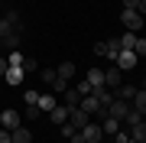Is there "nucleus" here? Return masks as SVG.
Segmentation results:
<instances>
[{
	"instance_id": "obj_1",
	"label": "nucleus",
	"mask_w": 146,
	"mask_h": 143,
	"mask_svg": "<svg viewBox=\"0 0 146 143\" xmlns=\"http://www.w3.org/2000/svg\"><path fill=\"white\" fill-rule=\"evenodd\" d=\"M13 33H20V36H23V20H20V13H16V10H7L3 20H0V39L13 36Z\"/></svg>"
},
{
	"instance_id": "obj_2",
	"label": "nucleus",
	"mask_w": 146,
	"mask_h": 143,
	"mask_svg": "<svg viewBox=\"0 0 146 143\" xmlns=\"http://www.w3.org/2000/svg\"><path fill=\"white\" fill-rule=\"evenodd\" d=\"M136 62H140V59H136L133 49H120L117 59H114V65H117L120 72H133V69H136Z\"/></svg>"
},
{
	"instance_id": "obj_3",
	"label": "nucleus",
	"mask_w": 146,
	"mask_h": 143,
	"mask_svg": "<svg viewBox=\"0 0 146 143\" xmlns=\"http://www.w3.org/2000/svg\"><path fill=\"white\" fill-rule=\"evenodd\" d=\"M120 20H123L127 33H140V29H143V23H146L140 10H123V13H120Z\"/></svg>"
},
{
	"instance_id": "obj_4",
	"label": "nucleus",
	"mask_w": 146,
	"mask_h": 143,
	"mask_svg": "<svg viewBox=\"0 0 146 143\" xmlns=\"http://www.w3.org/2000/svg\"><path fill=\"white\" fill-rule=\"evenodd\" d=\"M20 124H23V114H20V111H13V107L0 114V127H3V130H16Z\"/></svg>"
},
{
	"instance_id": "obj_5",
	"label": "nucleus",
	"mask_w": 146,
	"mask_h": 143,
	"mask_svg": "<svg viewBox=\"0 0 146 143\" xmlns=\"http://www.w3.org/2000/svg\"><path fill=\"white\" fill-rule=\"evenodd\" d=\"M94 52H98V55H107V59H117V52H120V39H104V43L94 46Z\"/></svg>"
},
{
	"instance_id": "obj_6",
	"label": "nucleus",
	"mask_w": 146,
	"mask_h": 143,
	"mask_svg": "<svg viewBox=\"0 0 146 143\" xmlns=\"http://www.w3.org/2000/svg\"><path fill=\"white\" fill-rule=\"evenodd\" d=\"M120 85H123V72H120L117 65H114V69H107V72H104V88H110V91H117Z\"/></svg>"
},
{
	"instance_id": "obj_7",
	"label": "nucleus",
	"mask_w": 146,
	"mask_h": 143,
	"mask_svg": "<svg viewBox=\"0 0 146 143\" xmlns=\"http://www.w3.org/2000/svg\"><path fill=\"white\" fill-rule=\"evenodd\" d=\"M68 124H72L75 130H81V127H88L91 124V117L81 111V107H72V111H68Z\"/></svg>"
},
{
	"instance_id": "obj_8",
	"label": "nucleus",
	"mask_w": 146,
	"mask_h": 143,
	"mask_svg": "<svg viewBox=\"0 0 146 143\" xmlns=\"http://www.w3.org/2000/svg\"><path fill=\"white\" fill-rule=\"evenodd\" d=\"M81 137H84V143H101L104 130H101V124H88V127H81Z\"/></svg>"
},
{
	"instance_id": "obj_9",
	"label": "nucleus",
	"mask_w": 146,
	"mask_h": 143,
	"mask_svg": "<svg viewBox=\"0 0 146 143\" xmlns=\"http://www.w3.org/2000/svg\"><path fill=\"white\" fill-rule=\"evenodd\" d=\"M127 111H130V104H127V101H120V98H114V104L107 107V114H110V117H117V120H123Z\"/></svg>"
},
{
	"instance_id": "obj_10",
	"label": "nucleus",
	"mask_w": 146,
	"mask_h": 143,
	"mask_svg": "<svg viewBox=\"0 0 146 143\" xmlns=\"http://www.w3.org/2000/svg\"><path fill=\"white\" fill-rule=\"evenodd\" d=\"M36 107L42 114H52L55 107H58V98H52V94H39V101H36Z\"/></svg>"
},
{
	"instance_id": "obj_11",
	"label": "nucleus",
	"mask_w": 146,
	"mask_h": 143,
	"mask_svg": "<svg viewBox=\"0 0 146 143\" xmlns=\"http://www.w3.org/2000/svg\"><path fill=\"white\" fill-rule=\"evenodd\" d=\"M23 75H26V72H23L20 65H10L3 78H7V85H13V88H16V85H23Z\"/></svg>"
},
{
	"instance_id": "obj_12",
	"label": "nucleus",
	"mask_w": 146,
	"mask_h": 143,
	"mask_svg": "<svg viewBox=\"0 0 146 143\" xmlns=\"http://www.w3.org/2000/svg\"><path fill=\"white\" fill-rule=\"evenodd\" d=\"M136 91H140V88H133V85H120V88L114 91V94H117L120 101H127V104H133V98H136Z\"/></svg>"
},
{
	"instance_id": "obj_13",
	"label": "nucleus",
	"mask_w": 146,
	"mask_h": 143,
	"mask_svg": "<svg viewBox=\"0 0 146 143\" xmlns=\"http://www.w3.org/2000/svg\"><path fill=\"white\" fill-rule=\"evenodd\" d=\"M55 75H58V78H68V81H72L75 75H78V69H75V62H62V65L55 69Z\"/></svg>"
},
{
	"instance_id": "obj_14",
	"label": "nucleus",
	"mask_w": 146,
	"mask_h": 143,
	"mask_svg": "<svg viewBox=\"0 0 146 143\" xmlns=\"http://www.w3.org/2000/svg\"><path fill=\"white\" fill-rule=\"evenodd\" d=\"M68 111H72V107H68V104H58L55 111L49 114V117H52V124H68Z\"/></svg>"
},
{
	"instance_id": "obj_15",
	"label": "nucleus",
	"mask_w": 146,
	"mask_h": 143,
	"mask_svg": "<svg viewBox=\"0 0 146 143\" xmlns=\"http://www.w3.org/2000/svg\"><path fill=\"white\" fill-rule=\"evenodd\" d=\"M120 124H123V120H117V117H104V124H101V130H104V133H110V137H114V133L120 130Z\"/></svg>"
},
{
	"instance_id": "obj_16",
	"label": "nucleus",
	"mask_w": 146,
	"mask_h": 143,
	"mask_svg": "<svg viewBox=\"0 0 146 143\" xmlns=\"http://www.w3.org/2000/svg\"><path fill=\"white\" fill-rule=\"evenodd\" d=\"M10 137H13V143H33V137H29V130L23 127V124H20V127H16V130H10Z\"/></svg>"
},
{
	"instance_id": "obj_17",
	"label": "nucleus",
	"mask_w": 146,
	"mask_h": 143,
	"mask_svg": "<svg viewBox=\"0 0 146 143\" xmlns=\"http://www.w3.org/2000/svg\"><path fill=\"white\" fill-rule=\"evenodd\" d=\"M130 140L133 143H146V120L136 124V127H130Z\"/></svg>"
},
{
	"instance_id": "obj_18",
	"label": "nucleus",
	"mask_w": 146,
	"mask_h": 143,
	"mask_svg": "<svg viewBox=\"0 0 146 143\" xmlns=\"http://www.w3.org/2000/svg\"><path fill=\"white\" fill-rule=\"evenodd\" d=\"M49 88H52V94H65V91L72 88V81H68V78H58V75H55V81H52Z\"/></svg>"
},
{
	"instance_id": "obj_19",
	"label": "nucleus",
	"mask_w": 146,
	"mask_h": 143,
	"mask_svg": "<svg viewBox=\"0 0 146 143\" xmlns=\"http://www.w3.org/2000/svg\"><path fill=\"white\" fill-rule=\"evenodd\" d=\"M130 107H136V111L146 117V88H140V91H136V98H133V104H130Z\"/></svg>"
},
{
	"instance_id": "obj_20",
	"label": "nucleus",
	"mask_w": 146,
	"mask_h": 143,
	"mask_svg": "<svg viewBox=\"0 0 146 143\" xmlns=\"http://www.w3.org/2000/svg\"><path fill=\"white\" fill-rule=\"evenodd\" d=\"M62 104H68V107H78V104H81V94H78L75 88H68V91H65V98H62Z\"/></svg>"
},
{
	"instance_id": "obj_21",
	"label": "nucleus",
	"mask_w": 146,
	"mask_h": 143,
	"mask_svg": "<svg viewBox=\"0 0 146 143\" xmlns=\"http://www.w3.org/2000/svg\"><path fill=\"white\" fill-rule=\"evenodd\" d=\"M84 78H88L94 88H98V85H104V72H101V69H88V75H84Z\"/></svg>"
},
{
	"instance_id": "obj_22",
	"label": "nucleus",
	"mask_w": 146,
	"mask_h": 143,
	"mask_svg": "<svg viewBox=\"0 0 146 143\" xmlns=\"http://www.w3.org/2000/svg\"><path fill=\"white\" fill-rule=\"evenodd\" d=\"M123 124H130V127H136V124H143V114L136 111V107H130V111H127V117H123Z\"/></svg>"
},
{
	"instance_id": "obj_23",
	"label": "nucleus",
	"mask_w": 146,
	"mask_h": 143,
	"mask_svg": "<svg viewBox=\"0 0 146 143\" xmlns=\"http://www.w3.org/2000/svg\"><path fill=\"white\" fill-rule=\"evenodd\" d=\"M136 36H140V33H123V36H120V49H133Z\"/></svg>"
},
{
	"instance_id": "obj_24",
	"label": "nucleus",
	"mask_w": 146,
	"mask_h": 143,
	"mask_svg": "<svg viewBox=\"0 0 146 143\" xmlns=\"http://www.w3.org/2000/svg\"><path fill=\"white\" fill-rule=\"evenodd\" d=\"M91 88H94V85H91L88 78H78V85H75V91H78L81 98H88V94H91Z\"/></svg>"
},
{
	"instance_id": "obj_25",
	"label": "nucleus",
	"mask_w": 146,
	"mask_h": 143,
	"mask_svg": "<svg viewBox=\"0 0 146 143\" xmlns=\"http://www.w3.org/2000/svg\"><path fill=\"white\" fill-rule=\"evenodd\" d=\"M136 59H146V36H136V46H133Z\"/></svg>"
},
{
	"instance_id": "obj_26",
	"label": "nucleus",
	"mask_w": 146,
	"mask_h": 143,
	"mask_svg": "<svg viewBox=\"0 0 146 143\" xmlns=\"http://www.w3.org/2000/svg\"><path fill=\"white\" fill-rule=\"evenodd\" d=\"M39 117H42L39 107H36V104H26V120H39Z\"/></svg>"
},
{
	"instance_id": "obj_27",
	"label": "nucleus",
	"mask_w": 146,
	"mask_h": 143,
	"mask_svg": "<svg viewBox=\"0 0 146 143\" xmlns=\"http://www.w3.org/2000/svg\"><path fill=\"white\" fill-rule=\"evenodd\" d=\"M36 69H39L36 59H23V72H36Z\"/></svg>"
},
{
	"instance_id": "obj_28",
	"label": "nucleus",
	"mask_w": 146,
	"mask_h": 143,
	"mask_svg": "<svg viewBox=\"0 0 146 143\" xmlns=\"http://www.w3.org/2000/svg\"><path fill=\"white\" fill-rule=\"evenodd\" d=\"M23 101H26V104H36V101H39V91H29V88H26V94H23Z\"/></svg>"
},
{
	"instance_id": "obj_29",
	"label": "nucleus",
	"mask_w": 146,
	"mask_h": 143,
	"mask_svg": "<svg viewBox=\"0 0 146 143\" xmlns=\"http://www.w3.org/2000/svg\"><path fill=\"white\" fill-rule=\"evenodd\" d=\"M114 143H130V133H127V130H117L114 133Z\"/></svg>"
},
{
	"instance_id": "obj_30",
	"label": "nucleus",
	"mask_w": 146,
	"mask_h": 143,
	"mask_svg": "<svg viewBox=\"0 0 146 143\" xmlns=\"http://www.w3.org/2000/svg\"><path fill=\"white\" fill-rule=\"evenodd\" d=\"M42 81H46V85H52V81H55V69H46V72H42Z\"/></svg>"
},
{
	"instance_id": "obj_31",
	"label": "nucleus",
	"mask_w": 146,
	"mask_h": 143,
	"mask_svg": "<svg viewBox=\"0 0 146 143\" xmlns=\"http://www.w3.org/2000/svg\"><path fill=\"white\" fill-rule=\"evenodd\" d=\"M143 0H123V10H140Z\"/></svg>"
},
{
	"instance_id": "obj_32",
	"label": "nucleus",
	"mask_w": 146,
	"mask_h": 143,
	"mask_svg": "<svg viewBox=\"0 0 146 143\" xmlns=\"http://www.w3.org/2000/svg\"><path fill=\"white\" fill-rule=\"evenodd\" d=\"M7 69H10V62H7V55H0V75H7Z\"/></svg>"
},
{
	"instance_id": "obj_33",
	"label": "nucleus",
	"mask_w": 146,
	"mask_h": 143,
	"mask_svg": "<svg viewBox=\"0 0 146 143\" xmlns=\"http://www.w3.org/2000/svg\"><path fill=\"white\" fill-rule=\"evenodd\" d=\"M143 88H146V78H143Z\"/></svg>"
},
{
	"instance_id": "obj_34",
	"label": "nucleus",
	"mask_w": 146,
	"mask_h": 143,
	"mask_svg": "<svg viewBox=\"0 0 146 143\" xmlns=\"http://www.w3.org/2000/svg\"><path fill=\"white\" fill-rule=\"evenodd\" d=\"M0 114H3V111H0Z\"/></svg>"
}]
</instances>
